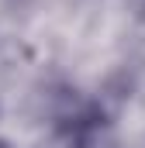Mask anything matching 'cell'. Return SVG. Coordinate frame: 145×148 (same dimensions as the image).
I'll return each instance as SVG.
<instances>
[{"mask_svg":"<svg viewBox=\"0 0 145 148\" xmlns=\"http://www.w3.org/2000/svg\"><path fill=\"white\" fill-rule=\"evenodd\" d=\"M0 148H10V145H7V141H3V138H0Z\"/></svg>","mask_w":145,"mask_h":148,"instance_id":"cell-1","label":"cell"}]
</instances>
